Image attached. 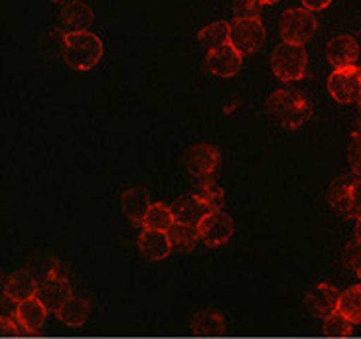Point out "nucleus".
I'll return each mask as SVG.
<instances>
[{
	"label": "nucleus",
	"instance_id": "nucleus-20",
	"mask_svg": "<svg viewBox=\"0 0 361 339\" xmlns=\"http://www.w3.org/2000/svg\"><path fill=\"white\" fill-rule=\"evenodd\" d=\"M227 330V321L224 314L215 310L197 312L192 321V331L195 335H205V338H215V335H224Z\"/></svg>",
	"mask_w": 361,
	"mask_h": 339
},
{
	"label": "nucleus",
	"instance_id": "nucleus-18",
	"mask_svg": "<svg viewBox=\"0 0 361 339\" xmlns=\"http://www.w3.org/2000/svg\"><path fill=\"white\" fill-rule=\"evenodd\" d=\"M150 195L145 187H130L123 192L121 197V207L133 223L142 225L145 217H147L148 209H150Z\"/></svg>",
	"mask_w": 361,
	"mask_h": 339
},
{
	"label": "nucleus",
	"instance_id": "nucleus-7",
	"mask_svg": "<svg viewBox=\"0 0 361 339\" xmlns=\"http://www.w3.org/2000/svg\"><path fill=\"white\" fill-rule=\"evenodd\" d=\"M69 296H73V288H71L68 274L54 262L49 271L44 274V278L39 281L38 298L46 304L48 310L56 312Z\"/></svg>",
	"mask_w": 361,
	"mask_h": 339
},
{
	"label": "nucleus",
	"instance_id": "nucleus-19",
	"mask_svg": "<svg viewBox=\"0 0 361 339\" xmlns=\"http://www.w3.org/2000/svg\"><path fill=\"white\" fill-rule=\"evenodd\" d=\"M54 314H56V318H58L61 323L71 326V328H79V326H83V323L89 320L91 308H89V302L85 300V298L73 294V296H69L68 300L63 302Z\"/></svg>",
	"mask_w": 361,
	"mask_h": 339
},
{
	"label": "nucleus",
	"instance_id": "nucleus-23",
	"mask_svg": "<svg viewBox=\"0 0 361 339\" xmlns=\"http://www.w3.org/2000/svg\"><path fill=\"white\" fill-rule=\"evenodd\" d=\"M195 202L202 205L205 214L209 211H219L221 205H224V190L219 185L212 182V180H204L202 184L197 185L194 190Z\"/></svg>",
	"mask_w": 361,
	"mask_h": 339
},
{
	"label": "nucleus",
	"instance_id": "nucleus-25",
	"mask_svg": "<svg viewBox=\"0 0 361 339\" xmlns=\"http://www.w3.org/2000/svg\"><path fill=\"white\" fill-rule=\"evenodd\" d=\"M197 42H200L207 51H209V49L219 48V46H224V44H229V22L217 20V22L207 24L205 28H202L197 32Z\"/></svg>",
	"mask_w": 361,
	"mask_h": 339
},
{
	"label": "nucleus",
	"instance_id": "nucleus-14",
	"mask_svg": "<svg viewBox=\"0 0 361 339\" xmlns=\"http://www.w3.org/2000/svg\"><path fill=\"white\" fill-rule=\"evenodd\" d=\"M91 24H93V10L85 2H69L61 8L59 28L63 34L87 32Z\"/></svg>",
	"mask_w": 361,
	"mask_h": 339
},
{
	"label": "nucleus",
	"instance_id": "nucleus-6",
	"mask_svg": "<svg viewBox=\"0 0 361 339\" xmlns=\"http://www.w3.org/2000/svg\"><path fill=\"white\" fill-rule=\"evenodd\" d=\"M328 199L345 217L361 215V175L340 178L328 192Z\"/></svg>",
	"mask_w": 361,
	"mask_h": 339
},
{
	"label": "nucleus",
	"instance_id": "nucleus-29",
	"mask_svg": "<svg viewBox=\"0 0 361 339\" xmlns=\"http://www.w3.org/2000/svg\"><path fill=\"white\" fill-rule=\"evenodd\" d=\"M343 261L345 264L353 269V271H360L361 269V241L360 239H352V241L345 245L343 249Z\"/></svg>",
	"mask_w": 361,
	"mask_h": 339
},
{
	"label": "nucleus",
	"instance_id": "nucleus-8",
	"mask_svg": "<svg viewBox=\"0 0 361 339\" xmlns=\"http://www.w3.org/2000/svg\"><path fill=\"white\" fill-rule=\"evenodd\" d=\"M328 91L338 103H343V105L357 103L361 97L360 68L352 66V68L334 69V73L328 78Z\"/></svg>",
	"mask_w": 361,
	"mask_h": 339
},
{
	"label": "nucleus",
	"instance_id": "nucleus-30",
	"mask_svg": "<svg viewBox=\"0 0 361 339\" xmlns=\"http://www.w3.org/2000/svg\"><path fill=\"white\" fill-rule=\"evenodd\" d=\"M350 164H352L353 172L357 175H361V125L352 136V144H350Z\"/></svg>",
	"mask_w": 361,
	"mask_h": 339
},
{
	"label": "nucleus",
	"instance_id": "nucleus-9",
	"mask_svg": "<svg viewBox=\"0 0 361 339\" xmlns=\"http://www.w3.org/2000/svg\"><path fill=\"white\" fill-rule=\"evenodd\" d=\"M200 241L207 247H221L233 237V221L225 211H209L197 221Z\"/></svg>",
	"mask_w": 361,
	"mask_h": 339
},
{
	"label": "nucleus",
	"instance_id": "nucleus-37",
	"mask_svg": "<svg viewBox=\"0 0 361 339\" xmlns=\"http://www.w3.org/2000/svg\"><path fill=\"white\" fill-rule=\"evenodd\" d=\"M360 71H361V68H360Z\"/></svg>",
	"mask_w": 361,
	"mask_h": 339
},
{
	"label": "nucleus",
	"instance_id": "nucleus-1",
	"mask_svg": "<svg viewBox=\"0 0 361 339\" xmlns=\"http://www.w3.org/2000/svg\"><path fill=\"white\" fill-rule=\"evenodd\" d=\"M269 113L288 130H298L310 118V103L302 93L293 89H279L269 97Z\"/></svg>",
	"mask_w": 361,
	"mask_h": 339
},
{
	"label": "nucleus",
	"instance_id": "nucleus-10",
	"mask_svg": "<svg viewBox=\"0 0 361 339\" xmlns=\"http://www.w3.org/2000/svg\"><path fill=\"white\" fill-rule=\"evenodd\" d=\"M205 66L207 71L215 75V78L229 79L237 75L243 66V56L231 46V44H224L219 48L209 49L207 58H205Z\"/></svg>",
	"mask_w": 361,
	"mask_h": 339
},
{
	"label": "nucleus",
	"instance_id": "nucleus-24",
	"mask_svg": "<svg viewBox=\"0 0 361 339\" xmlns=\"http://www.w3.org/2000/svg\"><path fill=\"white\" fill-rule=\"evenodd\" d=\"M172 249L178 251H190L195 245V241H200V233H197V223H190V221H182L178 219L174 227L168 231Z\"/></svg>",
	"mask_w": 361,
	"mask_h": 339
},
{
	"label": "nucleus",
	"instance_id": "nucleus-21",
	"mask_svg": "<svg viewBox=\"0 0 361 339\" xmlns=\"http://www.w3.org/2000/svg\"><path fill=\"white\" fill-rule=\"evenodd\" d=\"M178 221L174 207L166 204H152L148 209L147 217L142 221L145 229H157V231H170Z\"/></svg>",
	"mask_w": 361,
	"mask_h": 339
},
{
	"label": "nucleus",
	"instance_id": "nucleus-11",
	"mask_svg": "<svg viewBox=\"0 0 361 339\" xmlns=\"http://www.w3.org/2000/svg\"><path fill=\"white\" fill-rule=\"evenodd\" d=\"M338 300H340V292L330 282H320L316 284L312 290L306 296V308L310 310L314 318L326 320L332 314L338 312Z\"/></svg>",
	"mask_w": 361,
	"mask_h": 339
},
{
	"label": "nucleus",
	"instance_id": "nucleus-32",
	"mask_svg": "<svg viewBox=\"0 0 361 339\" xmlns=\"http://www.w3.org/2000/svg\"><path fill=\"white\" fill-rule=\"evenodd\" d=\"M355 239L361 241V215L357 217V221H355Z\"/></svg>",
	"mask_w": 361,
	"mask_h": 339
},
{
	"label": "nucleus",
	"instance_id": "nucleus-4",
	"mask_svg": "<svg viewBox=\"0 0 361 339\" xmlns=\"http://www.w3.org/2000/svg\"><path fill=\"white\" fill-rule=\"evenodd\" d=\"M316 30H318V20L314 12L306 8L286 10L281 18V38L286 44L304 46L308 39H312Z\"/></svg>",
	"mask_w": 361,
	"mask_h": 339
},
{
	"label": "nucleus",
	"instance_id": "nucleus-35",
	"mask_svg": "<svg viewBox=\"0 0 361 339\" xmlns=\"http://www.w3.org/2000/svg\"><path fill=\"white\" fill-rule=\"evenodd\" d=\"M357 276H360V284H361V269H360V271H357Z\"/></svg>",
	"mask_w": 361,
	"mask_h": 339
},
{
	"label": "nucleus",
	"instance_id": "nucleus-34",
	"mask_svg": "<svg viewBox=\"0 0 361 339\" xmlns=\"http://www.w3.org/2000/svg\"><path fill=\"white\" fill-rule=\"evenodd\" d=\"M357 107H360V113H361V97H360V101H357Z\"/></svg>",
	"mask_w": 361,
	"mask_h": 339
},
{
	"label": "nucleus",
	"instance_id": "nucleus-36",
	"mask_svg": "<svg viewBox=\"0 0 361 339\" xmlns=\"http://www.w3.org/2000/svg\"><path fill=\"white\" fill-rule=\"evenodd\" d=\"M51 2H63V0H51Z\"/></svg>",
	"mask_w": 361,
	"mask_h": 339
},
{
	"label": "nucleus",
	"instance_id": "nucleus-5",
	"mask_svg": "<svg viewBox=\"0 0 361 339\" xmlns=\"http://www.w3.org/2000/svg\"><path fill=\"white\" fill-rule=\"evenodd\" d=\"M264 26L261 18H233L229 22V44L241 56H249L261 48Z\"/></svg>",
	"mask_w": 361,
	"mask_h": 339
},
{
	"label": "nucleus",
	"instance_id": "nucleus-16",
	"mask_svg": "<svg viewBox=\"0 0 361 339\" xmlns=\"http://www.w3.org/2000/svg\"><path fill=\"white\" fill-rule=\"evenodd\" d=\"M14 316H16V321H18L22 330L26 333H34L44 326L46 316H48V308L38 296H34V298H28V300L16 302Z\"/></svg>",
	"mask_w": 361,
	"mask_h": 339
},
{
	"label": "nucleus",
	"instance_id": "nucleus-13",
	"mask_svg": "<svg viewBox=\"0 0 361 339\" xmlns=\"http://www.w3.org/2000/svg\"><path fill=\"white\" fill-rule=\"evenodd\" d=\"M326 56H328V61L332 63L334 69L352 68L360 58L357 39L353 36H345V34L343 36H334L326 46Z\"/></svg>",
	"mask_w": 361,
	"mask_h": 339
},
{
	"label": "nucleus",
	"instance_id": "nucleus-31",
	"mask_svg": "<svg viewBox=\"0 0 361 339\" xmlns=\"http://www.w3.org/2000/svg\"><path fill=\"white\" fill-rule=\"evenodd\" d=\"M300 2H302V8L310 10V12H320L332 4V0H300Z\"/></svg>",
	"mask_w": 361,
	"mask_h": 339
},
{
	"label": "nucleus",
	"instance_id": "nucleus-22",
	"mask_svg": "<svg viewBox=\"0 0 361 339\" xmlns=\"http://www.w3.org/2000/svg\"><path fill=\"white\" fill-rule=\"evenodd\" d=\"M338 312L345 320L352 321L353 326H361V284H355L340 292Z\"/></svg>",
	"mask_w": 361,
	"mask_h": 339
},
{
	"label": "nucleus",
	"instance_id": "nucleus-3",
	"mask_svg": "<svg viewBox=\"0 0 361 339\" xmlns=\"http://www.w3.org/2000/svg\"><path fill=\"white\" fill-rule=\"evenodd\" d=\"M271 68H273L274 75L284 83L300 81L308 71V54H306L304 46H294V44L283 42L281 46L274 48Z\"/></svg>",
	"mask_w": 361,
	"mask_h": 339
},
{
	"label": "nucleus",
	"instance_id": "nucleus-17",
	"mask_svg": "<svg viewBox=\"0 0 361 339\" xmlns=\"http://www.w3.org/2000/svg\"><path fill=\"white\" fill-rule=\"evenodd\" d=\"M138 251L148 261H162L172 251V242L166 231L142 227V231L138 235Z\"/></svg>",
	"mask_w": 361,
	"mask_h": 339
},
{
	"label": "nucleus",
	"instance_id": "nucleus-15",
	"mask_svg": "<svg viewBox=\"0 0 361 339\" xmlns=\"http://www.w3.org/2000/svg\"><path fill=\"white\" fill-rule=\"evenodd\" d=\"M39 282L28 271H14L2 286V296L12 302H22L38 296Z\"/></svg>",
	"mask_w": 361,
	"mask_h": 339
},
{
	"label": "nucleus",
	"instance_id": "nucleus-27",
	"mask_svg": "<svg viewBox=\"0 0 361 339\" xmlns=\"http://www.w3.org/2000/svg\"><path fill=\"white\" fill-rule=\"evenodd\" d=\"M174 211H176L178 219H182V221H190V223H197V221H200V219L205 215V211L202 209V205L195 202L194 195L180 199V202H178V207L174 209Z\"/></svg>",
	"mask_w": 361,
	"mask_h": 339
},
{
	"label": "nucleus",
	"instance_id": "nucleus-12",
	"mask_svg": "<svg viewBox=\"0 0 361 339\" xmlns=\"http://www.w3.org/2000/svg\"><path fill=\"white\" fill-rule=\"evenodd\" d=\"M217 166H219V152L212 144L205 142L195 144L185 154V168L195 178L207 180L209 175L215 174Z\"/></svg>",
	"mask_w": 361,
	"mask_h": 339
},
{
	"label": "nucleus",
	"instance_id": "nucleus-33",
	"mask_svg": "<svg viewBox=\"0 0 361 339\" xmlns=\"http://www.w3.org/2000/svg\"><path fill=\"white\" fill-rule=\"evenodd\" d=\"M263 6H267V4H274V2H279V0H259Z\"/></svg>",
	"mask_w": 361,
	"mask_h": 339
},
{
	"label": "nucleus",
	"instance_id": "nucleus-26",
	"mask_svg": "<svg viewBox=\"0 0 361 339\" xmlns=\"http://www.w3.org/2000/svg\"><path fill=\"white\" fill-rule=\"evenodd\" d=\"M324 323V333L330 338H350L353 333V323L350 320H345L340 312L332 314L330 318H326Z\"/></svg>",
	"mask_w": 361,
	"mask_h": 339
},
{
	"label": "nucleus",
	"instance_id": "nucleus-2",
	"mask_svg": "<svg viewBox=\"0 0 361 339\" xmlns=\"http://www.w3.org/2000/svg\"><path fill=\"white\" fill-rule=\"evenodd\" d=\"M103 58V42L93 32H73L63 39V59L75 71H89Z\"/></svg>",
	"mask_w": 361,
	"mask_h": 339
},
{
	"label": "nucleus",
	"instance_id": "nucleus-28",
	"mask_svg": "<svg viewBox=\"0 0 361 339\" xmlns=\"http://www.w3.org/2000/svg\"><path fill=\"white\" fill-rule=\"evenodd\" d=\"M263 4L259 0H235V18H259Z\"/></svg>",
	"mask_w": 361,
	"mask_h": 339
}]
</instances>
